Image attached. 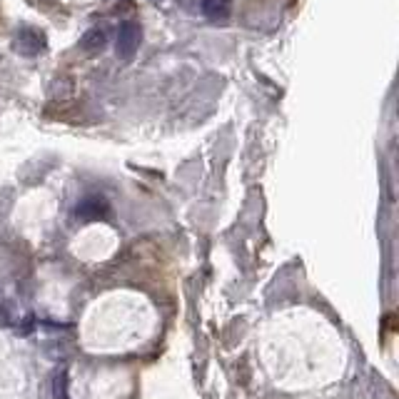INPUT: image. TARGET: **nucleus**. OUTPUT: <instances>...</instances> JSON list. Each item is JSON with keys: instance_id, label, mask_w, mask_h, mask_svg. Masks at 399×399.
I'll use <instances>...</instances> for the list:
<instances>
[{"instance_id": "obj_7", "label": "nucleus", "mask_w": 399, "mask_h": 399, "mask_svg": "<svg viewBox=\"0 0 399 399\" xmlns=\"http://www.w3.org/2000/svg\"><path fill=\"white\" fill-rule=\"evenodd\" d=\"M13 302H0V327H13V319H15V312H13Z\"/></svg>"}, {"instance_id": "obj_6", "label": "nucleus", "mask_w": 399, "mask_h": 399, "mask_svg": "<svg viewBox=\"0 0 399 399\" xmlns=\"http://www.w3.org/2000/svg\"><path fill=\"white\" fill-rule=\"evenodd\" d=\"M68 367H60V370H55V374H52L50 379V387H52V399H68Z\"/></svg>"}, {"instance_id": "obj_5", "label": "nucleus", "mask_w": 399, "mask_h": 399, "mask_svg": "<svg viewBox=\"0 0 399 399\" xmlns=\"http://www.w3.org/2000/svg\"><path fill=\"white\" fill-rule=\"evenodd\" d=\"M200 10L210 20H227L230 13H232V0H202Z\"/></svg>"}, {"instance_id": "obj_1", "label": "nucleus", "mask_w": 399, "mask_h": 399, "mask_svg": "<svg viewBox=\"0 0 399 399\" xmlns=\"http://www.w3.org/2000/svg\"><path fill=\"white\" fill-rule=\"evenodd\" d=\"M140 43H143V28H140V25L132 23V20H127V23L120 25L118 46H115L120 60H132L135 52L140 50Z\"/></svg>"}, {"instance_id": "obj_3", "label": "nucleus", "mask_w": 399, "mask_h": 399, "mask_svg": "<svg viewBox=\"0 0 399 399\" xmlns=\"http://www.w3.org/2000/svg\"><path fill=\"white\" fill-rule=\"evenodd\" d=\"M108 212H110V205L105 202V197H100V195H90V197L80 200L78 207H75V217L83 220V223L103 220V217H108Z\"/></svg>"}, {"instance_id": "obj_4", "label": "nucleus", "mask_w": 399, "mask_h": 399, "mask_svg": "<svg viewBox=\"0 0 399 399\" xmlns=\"http://www.w3.org/2000/svg\"><path fill=\"white\" fill-rule=\"evenodd\" d=\"M108 46V33L103 28H90L83 38H80V48L88 55H95V52H103Z\"/></svg>"}, {"instance_id": "obj_2", "label": "nucleus", "mask_w": 399, "mask_h": 399, "mask_svg": "<svg viewBox=\"0 0 399 399\" xmlns=\"http://www.w3.org/2000/svg\"><path fill=\"white\" fill-rule=\"evenodd\" d=\"M46 35L40 33L38 28H30V25H23V28L18 30L15 40H13V46H15V50L20 52V55L25 57H35L40 55V52L46 50Z\"/></svg>"}]
</instances>
